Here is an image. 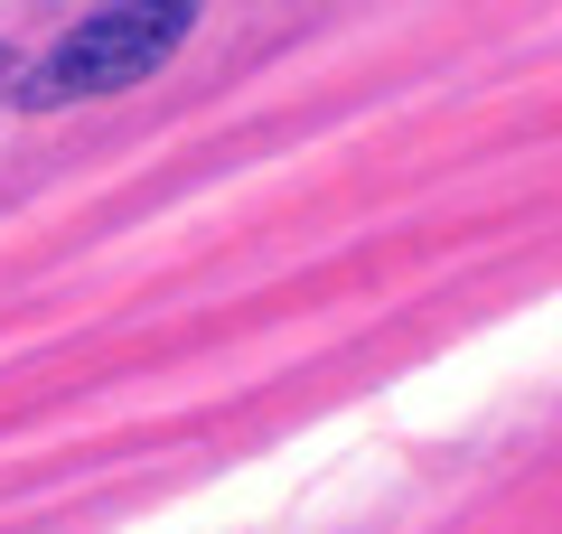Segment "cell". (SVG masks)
Here are the masks:
<instances>
[{"instance_id":"6da1fadb","label":"cell","mask_w":562,"mask_h":534,"mask_svg":"<svg viewBox=\"0 0 562 534\" xmlns=\"http://www.w3.org/2000/svg\"><path fill=\"white\" fill-rule=\"evenodd\" d=\"M188 29H198V10H188V0H113V10L76 20L38 66H29L20 103L57 113V103H85V94H132L140 76H160V66L179 57Z\"/></svg>"},{"instance_id":"7a4b0ae2","label":"cell","mask_w":562,"mask_h":534,"mask_svg":"<svg viewBox=\"0 0 562 534\" xmlns=\"http://www.w3.org/2000/svg\"><path fill=\"white\" fill-rule=\"evenodd\" d=\"M0 76H20V57H10V47H0Z\"/></svg>"}]
</instances>
